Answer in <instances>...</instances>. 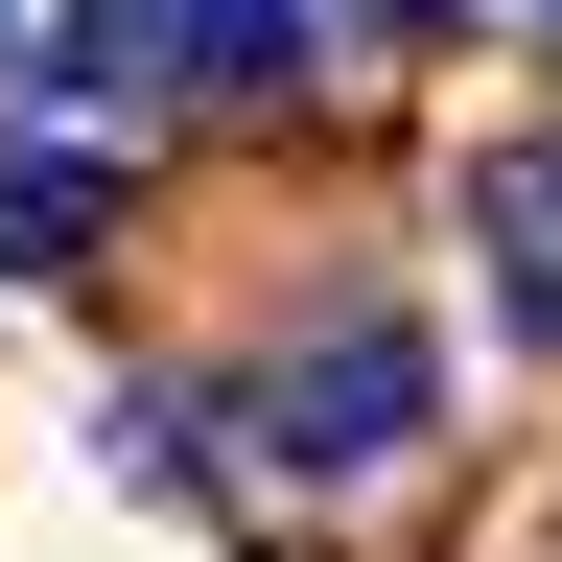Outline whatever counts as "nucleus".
I'll return each mask as SVG.
<instances>
[{"label": "nucleus", "mask_w": 562, "mask_h": 562, "mask_svg": "<svg viewBox=\"0 0 562 562\" xmlns=\"http://www.w3.org/2000/svg\"><path fill=\"white\" fill-rule=\"evenodd\" d=\"M328 24H375V47H422V24H469V0H328Z\"/></svg>", "instance_id": "6"}, {"label": "nucleus", "mask_w": 562, "mask_h": 562, "mask_svg": "<svg viewBox=\"0 0 562 562\" xmlns=\"http://www.w3.org/2000/svg\"><path fill=\"white\" fill-rule=\"evenodd\" d=\"M94 235H117V165H94V140H24V165H0V258L47 281V258H94Z\"/></svg>", "instance_id": "4"}, {"label": "nucleus", "mask_w": 562, "mask_h": 562, "mask_svg": "<svg viewBox=\"0 0 562 562\" xmlns=\"http://www.w3.org/2000/svg\"><path fill=\"white\" fill-rule=\"evenodd\" d=\"M47 94L70 117H140V94H188V47L140 24V0H70V24H47Z\"/></svg>", "instance_id": "3"}, {"label": "nucleus", "mask_w": 562, "mask_h": 562, "mask_svg": "<svg viewBox=\"0 0 562 562\" xmlns=\"http://www.w3.org/2000/svg\"><path fill=\"white\" fill-rule=\"evenodd\" d=\"M469 235H492V305L562 351V140H492V165H469Z\"/></svg>", "instance_id": "2"}, {"label": "nucleus", "mask_w": 562, "mask_h": 562, "mask_svg": "<svg viewBox=\"0 0 562 562\" xmlns=\"http://www.w3.org/2000/svg\"><path fill=\"white\" fill-rule=\"evenodd\" d=\"M188 94H305V0H188Z\"/></svg>", "instance_id": "5"}, {"label": "nucleus", "mask_w": 562, "mask_h": 562, "mask_svg": "<svg viewBox=\"0 0 562 562\" xmlns=\"http://www.w3.org/2000/svg\"><path fill=\"white\" fill-rule=\"evenodd\" d=\"M422 422H446V351H422V328H328V351H281V375H258V446L281 469H398L422 446Z\"/></svg>", "instance_id": "1"}]
</instances>
